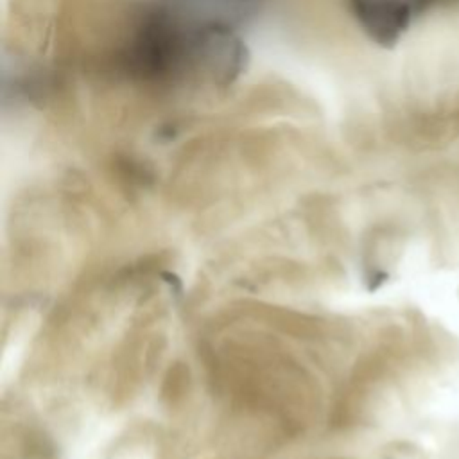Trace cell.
Segmentation results:
<instances>
[{
    "instance_id": "1",
    "label": "cell",
    "mask_w": 459,
    "mask_h": 459,
    "mask_svg": "<svg viewBox=\"0 0 459 459\" xmlns=\"http://www.w3.org/2000/svg\"><path fill=\"white\" fill-rule=\"evenodd\" d=\"M348 5L362 30L382 47H393L412 16L407 0H348Z\"/></svg>"
}]
</instances>
